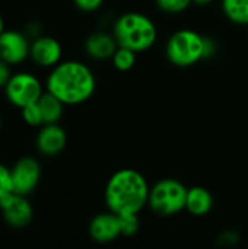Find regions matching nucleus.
Here are the masks:
<instances>
[{"label":"nucleus","instance_id":"1","mask_svg":"<svg viewBox=\"0 0 248 249\" xmlns=\"http://www.w3.org/2000/svg\"><path fill=\"white\" fill-rule=\"evenodd\" d=\"M45 90L58 98L66 107L88 102L96 90V76L80 60H61L50 69L45 77Z\"/></svg>","mask_w":248,"mask_h":249},{"label":"nucleus","instance_id":"2","mask_svg":"<svg viewBox=\"0 0 248 249\" xmlns=\"http://www.w3.org/2000/svg\"><path fill=\"white\" fill-rule=\"evenodd\" d=\"M151 185L145 175L133 168L115 171L107 181L104 203L107 210L123 214H140L148 207Z\"/></svg>","mask_w":248,"mask_h":249},{"label":"nucleus","instance_id":"3","mask_svg":"<svg viewBox=\"0 0 248 249\" xmlns=\"http://www.w3.org/2000/svg\"><path fill=\"white\" fill-rule=\"evenodd\" d=\"M114 34L120 47L145 53L158 41V28L155 22L142 12H124L113 23Z\"/></svg>","mask_w":248,"mask_h":249},{"label":"nucleus","instance_id":"4","mask_svg":"<svg viewBox=\"0 0 248 249\" xmlns=\"http://www.w3.org/2000/svg\"><path fill=\"white\" fill-rule=\"evenodd\" d=\"M206 36L189 28L172 32L165 42V57L175 67H191L203 60Z\"/></svg>","mask_w":248,"mask_h":249},{"label":"nucleus","instance_id":"5","mask_svg":"<svg viewBox=\"0 0 248 249\" xmlns=\"http://www.w3.org/2000/svg\"><path fill=\"white\" fill-rule=\"evenodd\" d=\"M189 188L175 178H162L151 185L148 207L159 217H172L186 210Z\"/></svg>","mask_w":248,"mask_h":249},{"label":"nucleus","instance_id":"6","mask_svg":"<svg viewBox=\"0 0 248 249\" xmlns=\"http://www.w3.org/2000/svg\"><path fill=\"white\" fill-rule=\"evenodd\" d=\"M3 92L12 107L22 109L26 105L38 102L41 95L45 92V85H42V82L29 71H16L12 73Z\"/></svg>","mask_w":248,"mask_h":249},{"label":"nucleus","instance_id":"7","mask_svg":"<svg viewBox=\"0 0 248 249\" xmlns=\"http://www.w3.org/2000/svg\"><path fill=\"white\" fill-rule=\"evenodd\" d=\"M0 214L3 222L16 231L26 229L34 220V207L28 196L15 191L0 198Z\"/></svg>","mask_w":248,"mask_h":249},{"label":"nucleus","instance_id":"8","mask_svg":"<svg viewBox=\"0 0 248 249\" xmlns=\"http://www.w3.org/2000/svg\"><path fill=\"white\" fill-rule=\"evenodd\" d=\"M12 190L22 196H31L39 185L42 169L34 156H22L10 168Z\"/></svg>","mask_w":248,"mask_h":249},{"label":"nucleus","instance_id":"9","mask_svg":"<svg viewBox=\"0 0 248 249\" xmlns=\"http://www.w3.org/2000/svg\"><path fill=\"white\" fill-rule=\"evenodd\" d=\"M31 39L23 31L4 29L0 35V58L7 64L19 66L29 58Z\"/></svg>","mask_w":248,"mask_h":249},{"label":"nucleus","instance_id":"10","mask_svg":"<svg viewBox=\"0 0 248 249\" xmlns=\"http://www.w3.org/2000/svg\"><path fill=\"white\" fill-rule=\"evenodd\" d=\"M29 60L41 69H53L63 60V47L51 35H39L31 41Z\"/></svg>","mask_w":248,"mask_h":249},{"label":"nucleus","instance_id":"11","mask_svg":"<svg viewBox=\"0 0 248 249\" xmlns=\"http://www.w3.org/2000/svg\"><path fill=\"white\" fill-rule=\"evenodd\" d=\"M67 146V133L66 130L57 124H44L39 127L35 136V149L41 156L56 158Z\"/></svg>","mask_w":248,"mask_h":249},{"label":"nucleus","instance_id":"12","mask_svg":"<svg viewBox=\"0 0 248 249\" xmlns=\"http://www.w3.org/2000/svg\"><path fill=\"white\" fill-rule=\"evenodd\" d=\"M89 238L96 244H111L121 236L120 217L107 210L95 214L88 225Z\"/></svg>","mask_w":248,"mask_h":249},{"label":"nucleus","instance_id":"13","mask_svg":"<svg viewBox=\"0 0 248 249\" xmlns=\"http://www.w3.org/2000/svg\"><path fill=\"white\" fill-rule=\"evenodd\" d=\"M83 48L89 58L95 61H105V60H111L113 54L118 48V44L113 32L95 31L86 36L83 42Z\"/></svg>","mask_w":248,"mask_h":249},{"label":"nucleus","instance_id":"14","mask_svg":"<svg viewBox=\"0 0 248 249\" xmlns=\"http://www.w3.org/2000/svg\"><path fill=\"white\" fill-rule=\"evenodd\" d=\"M215 204V198L212 193L200 185L190 187L187 191L186 200V212H189L194 217H205L208 216Z\"/></svg>","mask_w":248,"mask_h":249},{"label":"nucleus","instance_id":"15","mask_svg":"<svg viewBox=\"0 0 248 249\" xmlns=\"http://www.w3.org/2000/svg\"><path fill=\"white\" fill-rule=\"evenodd\" d=\"M38 107L42 114V121L44 124H57L64 115V104L56 98L53 93L45 90L41 98L38 99Z\"/></svg>","mask_w":248,"mask_h":249},{"label":"nucleus","instance_id":"16","mask_svg":"<svg viewBox=\"0 0 248 249\" xmlns=\"http://www.w3.org/2000/svg\"><path fill=\"white\" fill-rule=\"evenodd\" d=\"M221 9L234 25L248 26V0H221Z\"/></svg>","mask_w":248,"mask_h":249},{"label":"nucleus","instance_id":"17","mask_svg":"<svg viewBox=\"0 0 248 249\" xmlns=\"http://www.w3.org/2000/svg\"><path fill=\"white\" fill-rule=\"evenodd\" d=\"M136 60H137V53L130 50V48H126V47H120L115 50V53L113 54L111 57V63H113V67L118 71H129L134 67L136 64Z\"/></svg>","mask_w":248,"mask_h":249},{"label":"nucleus","instance_id":"18","mask_svg":"<svg viewBox=\"0 0 248 249\" xmlns=\"http://www.w3.org/2000/svg\"><path fill=\"white\" fill-rule=\"evenodd\" d=\"M155 4L162 13L180 15L193 4V0H155Z\"/></svg>","mask_w":248,"mask_h":249},{"label":"nucleus","instance_id":"19","mask_svg":"<svg viewBox=\"0 0 248 249\" xmlns=\"http://www.w3.org/2000/svg\"><path fill=\"white\" fill-rule=\"evenodd\" d=\"M20 117L23 120V123L29 127H41L44 125V121H42V114H41V109L38 107V102L35 104H31V105H26L25 108L20 109Z\"/></svg>","mask_w":248,"mask_h":249},{"label":"nucleus","instance_id":"20","mask_svg":"<svg viewBox=\"0 0 248 249\" xmlns=\"http://www.w3.org/2000/svg\"><path fill=\"white\" fill-rule=\"evenodd\" d=\"M118 217H120L121 236L132 238V236H134L139 232V229H140L139 214H123V216H118Z\"/></svg>","mask_w":248,"mask_h":249},{"label":"nucleus","instance_id":"21","mask_svg":"<svg viewBox=\"0 0 248 249\" xmlns=\"http://www.w3.org/2000/svg\"><path fill=\"white\" fill-rule=\"evenodd\" d=\"M12 177H10V168H7L4 163L0 162V198L6 194L12 193Z\"/></svg>","mask_w":248,"mask_h":249},{"label":"nucleus","instance_id":"22","mask_svg":"<svg viewBox=\"0 0 248 249\" xmlns=\"http://www.w3.org/2000/svg\"><path fill=\"white\" fill-rule=\"evenodd\" d=\"M75 7L83 13H94L99 10L105 0H72Z\"/></svg>","mask_w":248,"mask_h":249},{"label":"nucleus","instance_id":"23","mask_svg":"<svg viewBox=\"0 0 248 249\" xmlns=\"http://www.w3.org/2000/svg\"><path fill=\"white\" fill-rule=\"evenodd\" d=\"M23 32L26 34V36L32 41L35 38H38L39 35H42V25L38 20H29L25 25Z\"/></svg>","mask_w":248,"mask_h":249},{"label":"nucleus","instance_id":"24","mask_svg":"<svg viewBox=\"0 0 248 249\" xmlns=\"http://www.w3.org/2000/svg\"><path fill=\"white\" fill-rule=\"evenodd\" d=\"M10 76H12V66L0 58V90L4 89V86L9 82Z\"/></svg>","mask_w":248,"mask_h":249},{"label":"nucleus","instance_id":"25","mask_svg":"<svg viewBox=\"0 0 248 249\" xmlns=\"http://www.w3.org/2000/svg\"><path fill=\"white\" fill-rule=\"evenodd\" d=\"M216 51H218V44H216V41H215L213 38L206 36V39H205V55H206V58L213 57V55L216 54Z\"/></svg>","mask_w":248,"mask_h":249},{"label":"nucleus","instance_id":"26","mask_svg":"<svg viewBox=\"0 0 248 249\" xmlns=\"http://www.w3.org/2000/svg\"><path fill=\"white\" fill-rule=\"evenodd\" d=\"M213 0H193V4L196 6H200V7H206L212 3Z\"/></svg>","mask_w":248,"mask_h":249},{"label":"nucleus","instance_id":"27","mask_svg":"<svg viewBox=\"0 0 248 249\" xmlns=\"http://www.w3.org/2000/svg\"><path fill=\"white\" fill-rule=\"evenodd\" d=\"M6 29V23H4V18L1 16V13H0V35L3 34V31Z\"/></svg>","mask_w":248,"mask_h":249},{"label":"nucleus","instance_id":"28","mask_svg":"<svg viewBox=\"0 0 248 249\" xmlns=\"http://www.w3.org/2000/svg\"><path fill=\"white\" fill-rule=\"evenodd\" d=\"M1 127H3V120H1V114H0V133H1Z\"/></svg>","mask_w":248,"mask_h":249}]
</instances>
